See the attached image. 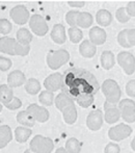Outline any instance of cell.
Instances as JSON below:
<instances>
[{"mask_svg":"<svg viewBox=\"0 0 135 153\" xmlns=\"http://www.w3.org/2000/svg\"><path fill=\"white\" fill-rule=\"evenodd\" d=\"M54 102H55V106H56V108L58 109L59 111H63L66 107H68L69 105H71L72 103H74V101L71 100V99L69 98L66 94L61 93V94L57 95L56 98L54 99Z\"/></svg>","mask_w":135,"mask_h":153,"instance_id":"4316f807","label":"cell"},{"mask_svg":"<svg viewBox=\"0 0 135 153\" xmlns=\"http://www.w3.org/2000/svg\"><path fill=\"white\" fill-rule=\"evenodd\" d=\"M10 16L15 23L23 25L29 20V12L24 5H17L10 10Z\"/></svg>","mask_w":135,"mask_h":153,"instance_id":"9c48e42d","label":"cell"},{"mask_svg":"<svg viewBox=\"0 0 135 153\" xmlns=\"http://www.w3.org/2000/svg\"><path fill=\"white\" fill-rule=\"evenodd\" d=\"M17 40L18 43L22 45H29L32 41V34L26 28H20L17 32Z\"/></svg>","mask_w":135,"mask_h":153,"instance_id":"83f0119b","label":"cell"},{"mask_svg":"<svg viewBox=\"0 0 135 153\" xmlns=\"http://www.w3.org/2000/svg\"><path fill=\"white\" fill-rule=\"evenodd\" d=\"M13 134L10 126L7 125H2L0 126V149L6 147L7 144L12 141Z\"/></svg>","mask_w":135,"mask_h":153,"instance_id":"44dd1931","label":"cell"},{"mask_svg":"<svg viewBox=\"0 0 135 153\" xmlns=\"http://www.w3.org/2000/svg\"><path fill=\"white\" fill-rule=\"evenodd\" d=\"M89 41L93 43L95 46L98 45H103L106 42L107 34L106 31L104 30L101 27L95 26L89 30Z\"/></svg>","mask_w":135,"mask_h":153,"instance_id":"5bb4252c","label":"cell"},{"mask_svg":"<svg viewBox=\"0 0 135 153\" xmlns=\"http://www.w3.org/2000/svg\"><path fill=\"white\" fill-rule=\"evenodd\" d=\"M4 106H5L6 108L10 109V111H15V109H18L22 106V101H21L18 97H14V99H13L10 103L4 105Z\"/></svg>","mask_w":135,"mask_h":153,"instance_id":"f35d334b","label":"cell"},{"mask_svg":"<svg viewBox=\"0 0 135 153\" xmlns=\"http://www.w3.org/2000/svg\"><path fill=\"white\" fill-rule=\"evenodd\" d=\"M61 90L71 100L76 101L81 96L96 95L100 90V85L89 71L80 68H71L63 74Z\"/></svg>","mask_w":135,"mask_h":153,"instance_id":"6da1fadb","label":"cell"},{"mask_svg":"<svg viewBox=\"0 0 135 153\" xmlns=\"http://www.w3.org/2000/svg\"><path fill=\"white\" fill-rule=\"evenodd\" d=\"M16 45L17 41L14 39L7 38V36L0 38V52L10 55H16V53H15Z\"/></svg>","mask_w":135,"mask_h":153,"instance_id":"2e32d148","label":"cell"},{"mask_svg":"<svg viewBox=\"0 0 135 153\" xmlns=\"http://www.w3.org/2000/svg\"><path fill=\"white\" fill-rule=\"evenodd\" d=\"M65 149L68 153H79L81 151V143L76 137H71L66 142Z\"/></svg>","mask_w":135,"mask_h":153,"instance_id":"f546056e","label":"cell"},{"mask_svg":"<svg viewBox=\"0 0 135 153\" xmlns=\"http://www.w3.org/2000/svg\"><path fill=\"white\" fill-rule=\"evenodd\" d=\"M115 17H117V21L120 23H127L128 21L130 20V17L128 15L127 10H126V7H120L119 10L115 13Z\"/></svg>","mask_w":135,"mask_h":153,"instance_id":"e575fe53","label":"cell"},{"mask_svg":"<svg viewBox=\"0 0 135 153\" xmlns=\"http://www.w3.org/2000/svg\"><path fill=\"white\" fill-rule=\"evenodd\" d=\"M24 153H33V152L31 151L30 149H28V150H25V151H24Z\"/></svg>","mask_w":135,"mask_h":153,"instance_id":"c3c4849f","label":"cell"},{"mask_svg":"<svg viewBox=\"0 0 135 153\" xmlns=\"http://www.w3.org/2000/svg\"><path fill=\"white\" fill-rule=\"evenodd\" d=\"M31 133H32V131L27 127H17L15 130V137H16V141L18 143H25L30 137Z\"/></svg>","mask_w":135,"mask_h":153,"instance_id":"484cf974","label":"cell"},{"mask_svg":"<svg viewBox=\"0 0 135 153\" xmlns=\"http://www.w3.org/2000/svg\"><path fill=\"white\" fill-rule=\"evenodd\" d=\"M51 39L56 44H63L66 42V40H67L65 26L61 24H55L53 26L52 30H51Z\"/></svg>","mask_w":135,"mask_h":153,"instance_id":"e0dca14e","label":"cell"},{"mask_svg":"<svg viewBox=\"0 0 135 153\" xmlns=\"http://www.w3.org/2000/svg\"><path fill=\"white\" fill-rule=\"evenodd\" d=\"M86 125L91 130L97 131L99 130L103 125V114L100 109H95L91 111L87 116Z\"/></svg>","mask_w":135,"mask_h":153,"instance_id":"7c38bea8","label":"cell"},{"mask_svg":"<svg viewBox=\"0 0 135 153\" xmlns=\"http://www.w3.org/2000/svg\"><path fill=\"white\" fill-rule=\"evenodd\" d=\"M26 83V77H25L24 73L22 71L15 70L12 73H10L7 76V85L8 87L12 88H17L21 87L22 85Z\"/></svg>","mask_w":135,"mask_h":153,"instance_id":"9a60e30c","label":"cell"},{"mask_svg":"<svg viewBox=\"0 0 135 153\" xmlns=\"http://www.w3.org/2000/svg\"><path fill=\"white\" fill-rule=\"evenodd\" d=\"M14 99V93L13 90L7 85H0V103L2 104H7Z\"/></svg>","mask_w":135,"mask_h":153,"instance_id":"d4e9b609","label":"cell"},{"mask_svg":"<svg viewBox=\"0 0 135 153\" xmlns=\"http://www.w3.org/2000/svg\"><path fill=\"white\" fill-rule=\"evenodd\" d=\"M30 51V46L29 45H22L20 43L17 42L16 45V49H15V53L16 55H19V56H25L27 55Z\"/></svg>","mask_w":135,"mask_h":153,"instance_id":"8d00e7d4","label":"cell"},{"mask_svg":"<svg viewBox=\"0 0 135 153\" xmlns=\"http://www.w3.org/2000/svg\"><path fill=\"white\" fill-rule=\"evenodd\" d=\"M1 111H2V105H1V103H0V113H1Z\"/></svg>","mask_w":135,"mask_h":153,"instance_id":"681fc988","label":"cell"},{"mask_svg":"<svg viewBox=\"0 0 135 153\" xmlns=\"http://www.w3.org/2000/svg\"><path fill=\"white\" fill-rule=\"evenodd\" d=\"M126 93L129 97L135 98V79H131L126 85Z\"/></svg>","mask_w":135,"mask_h":153,"instance_id":"ab89813d","label":"cell"},{"mask_svg":"<svg viewBox=\"0 0 135 153\" xmlns=\"http://www.w3.org/2000/svg\"><path fill=\"white\" fill-rule=\"evenodd\" d=\"M13 28L12 23L6 19H0V32L2 34H7L10 33Z\"/></svg>","mask_w":135,"mask_h":153,"instance_id":"74e56055","label":"cell"},{"mask_svg":"<svg viewBox=\"0 0 135 153\" xmlns=\"http://www.w3.org/2000/svg\"><path fill=\"white\" fill-rule=\"evenodd\" d=\"M117 64L127 75H132L135 71V57L128 51H122L117 54Z\"/></svg>","mask_w":135,"mask_h":153,"instance_id":"8992f818","label":"cell"},{"mask_svg":"<svg viewBox=\"0 0 135 153\" xmlns=\"http://www.w3.org/2000/svg\"><path fill=\"white\" fill-rule=\"evenodd\" d=\"M132 133V128L127 124H121L117 125V126L111 127L108 130V137L113 142H120L125 140L126 137H130Z\"/></svg>","mask_w":135,"mask_h":153,"instance_id":"52a82bcc","label":"cell"},{"mask_svg":"<svg viewBox=\"0 0 135 153\" xmlns=\"http://www.w3.org/2000/svg\"><path fill=\"white\" fill-rule=\"evenodd\" d=\"M27 111L32 116L35 121L40 123L47 122L49 120V116H50L47 108L43 106H38V104H30L27 107Z\"/></svg>","mask_w":135,"mask_h":153,"instance_id":"8fae6325","label":"cell"},{"mask_svg":"<svg viewBox=\"0 0 135 153\" xmlns=\"http://www.w3.org/2000/svg\"><path fill=\"white\" fill-rule=\"evenodd\" d=\"M128 42L132 46H135V29H128Z\"/></svg>","mask_w":135,"mask_h":153,"instance_id":"ee69618b","label":"cell"},{"mask_svg":"<svg viewBox=\"0 0 135 153\" xmlns=\"http://www.w3.org/2000/svg\"><path fill=\"white\" fill-rule=\"evenodd\" d=\"M61 113H63V120H65V122L67 123V124L72 125L76 122L78 115H77V109L74 103H72V104L69 105L68 107H66Z\"/></svg>","mask_w":135,"mask_h":153,"instance_id":"ffe728a7","label":"cell"},{"mask_svg":"<svg viewBox=\"0 0 135 153\" xmlns=\"http://www.w3.org/2000/svg\"><path fill=\"white\" fill-rule=\"evenodd\" d=\"M13 62L10 59L0 56V71H7L10 69Z\"/></svg>","mask_w":135,"mask_h":153,"instance_id":"60d3db41","label":"cell"},{"mask_svg":"<svg viewBox=\"0 0 135 153\" xmlns=\"http://www.w3.org/2000/svg\"><path fill=\"white\" fill-rule=\"evenodd\" d=\"M38 101L45 106H50L54 102V95H53L52 92L44 91L41 93L40 96H38Z\"/></svg>","mask_w":135,"mask_h":153,"instance_id":"4dcf8cb0","label":"cell"},{"mask_svg":"<svg viewBox=\"0 0 135 153\" xmlns=\"http://www.w3.org/2000/svg\"><path fill=\"white\" fill-rule=\"evenodd\" d=\"M25 90L29 95H35L41 91V83L38 79L29 78L25 83Z\"/></svg>","mask_w":135,"mask_h":153,"instance_id":"f1b7e54d","label":"cell"},{"mask_svg":"<svg viewBox=\"0 0 135 153\" xmlns=\"http://www.w3.org/2000/svg\"><path fill=\"white\" fill-rule=\"evenodd\" d=\"M79 12L76 10H70L66 15V21L71 27H76L77 26V17H78Z\"/></svg>","mask_w":135,"mask_h":153,"instance_id":"d590c367","label":"cell"},{"mask_svg":"<svg viewBox=\"0 0 135 153\" xmlns=\"http://www.w3.org/2000/svg\"><path fill=\"white\" fill-rule=\"evenodd\" d=\"M96 20L97 23L101 26H109L110 23L112 22V16H111L110 12L107 10H98L97 16H96Z\"/></svg>","mask_w":135,"mask_h":153,"instance_id":"7402d4cb","label":"cell"},{"mask_svg":"<svg viewBox=\"0 0 135 153\" xmlns=\"http://www.w3.org/2000/svg\"><path fill=\"white\" fill-rule=\"evenodd\" d=\"M78 105H80L83 108H87L94 103V96H89V95H85V96L79 97L76 100Z\"/></svg>","mask_w":135,"mask_h":153,"instance_id":"836d02e7","label":"cell"},{"mask_svg":"<svg viewBox=\"0 0 135 153\" xmlns=\"http://www.w3.org/2000/svg\"><path fill=\"white\" fill-rule=\"evenodd\" d=\"M121 117L127 123L135 122V103L131 99H123L119 103Z\"/></svg>","mask_w":135,"mask_h":153,"instance_id":"5b68a950","label":"cell"},{"mask_svg":"<svg viewBox=\"0 0 135 153\" xmlns=\"http://www.w3.org/2000/svg\"><path fill=\"white\" fill-rule=\"evenodd\" d=\"M100 61H101V66L105 70H110L115 65L114 54H113L111 51H108V50L103 51L101 57H100Z\"/></svg>","mask_w":135,"mask_h":153,"instance_id":"d6986e66","label":"cell"},{"mask_svg":"<svg viewBox=\"0 0 135 153\" xmlns=\"http://www.w3.org/2000/svg\"><path fill=\"white\" fill-rule=\"evenodd\" d=\"M17 121L20 123L21 125H23L24 127H32L35 124V120L33 119V117L28 113L27 111H23L18 113L17 115Z\"/></svg>","mask_w":135,"mask_h":153,"instance_id":"603a6c76","label":"cell"},{"mask_svg":"<svg viewBox=\"0 0 135 153\" xmlns=\"http://www.w3.org/2000/svg\"><path fill=\"white\" fill-rule=\"evenodd\" d=\"M68 4L72 7H82L84 6V1H68Z\"/></svg>","mask_w":135,"mask_h":153,"instance_id":"f6af8a7d","label":"cell"},{"mask_svg":"<svg viewBox=\"0 0 135 153\" xmlns=\"http://www.w3.org/2000/svg\"><path fill=\"white\" fill-rule=\"evenodd\" d=\"M128 29H124V30L120 31V33L117 34V42L121 45L123 48H131V45L128 42Z\"/></svg>","mask_w":135,"mask_h":153,"instance_id":"d6a6232c","label":"cell"},{"mask_svg":"<svg viewBox=\"0 0 135 153\" xmlns=\"http://www.w3.org/2000/svg\"><path fill=\"white\" fill-rule=\"evenodd\" d=\"M120 152H121V148L115 143L107 144L104 150V153H120Z\"/></svg>","mask_w":135,"mask_h":153,"instance_id":"b9f144b4","label":"cell"},{"mask_svg":"<svg viewBox=\"0 0 135 153\" xmlns=\"http://www.w3.org/2000/svg\"><path fill=\"white\" fill-rule=\"evenodd\" d=\"M70 59V53L65 49H59L49 53L47 56V64L51 70H57L67 64Z\"/></svg>","mask_w":135,"mask_h":153,"instance_id":"277c9868","label":"cell"},{"mask_svg":"<svg viewBox=\"0 0 135 153\" xmlns=\"http://www.w3.org/2000/svg\"><path fill=\"white\" fill-rule=\"evenodd\" d=\"M102 92L104 96L106 97V101L111 104L117 105V102H120L122 96V92L120 89V85L113 79H106L102 83Z\"/></svg>","mask_w":135,"mask_h":153,"instance_id":"7a4b0ae2","label":"cell"},{"mask_svg":"<svg viewBox=\"0 0 135 153\" xmlns=\"http://www.w3.org/2000/svg\"><path fill=\"white\" fill-rule=\"evenodd\" d=\"M131 148L135 151V134H134V139L132 140V142H131Z\"/></svg>","mask_w":135,"mask_h":153,"instance_id":"7dc6e473","label":"cell"},{"mask_svg":"<svg viewBox=\"0 0 135 153\" xmlns=\"http://www.w3.org/2000/svg\"><path fill=\"white\" fill-rule=\"evenodd\" d=\"M68 33H69V38H70L71 42L74 43V44L79 43L83 38L82 31H81V29L78 28V27H71L68 30Z\"/></svg>","mask_w":135,"mask_h":153,"instance_id":"1f68e13d","label":"cell"},{"mask_svg":"<svg viewBox=\"0 0 135 153\" xmlns=\"http://www.w3.org/2000/svg\"><path fill=\"white\" fill-rule=\"evenodd\" d=\"M104 109H105V114H104L105 121L108 123V124L117 123L120 120V118H121V111H120L119 107L115 104H111V103H108L107 101H105Z\"/></svg>","mask_w":135,"mask_h":153,"instance_id":"30bf717a","label":"cell"},{"mask_svg":"<svg viewBox=\"0 0 135 153\" xmlns=\"http://www.w3.org/2000/svg\"><path fill=\"white\" fill-rule=\"evenodd\" d=\"M61 79H63V75H60L59 73H53L45 79L44 87L49 92H56L61 89Z\"/></svg>","mask_w":135,"mask_h":153,"instance_id":"4fadbf2b","label":"cell"},{"mask_svg":"<svg viewBox=\"0 0 135 153\" xmlns=\"http://www.w3.org/2000/svg\"><path fill=\"white\" fill-rule=\"evenodd\" d=\"M126 10L129 17H135V1H130L126 6Z\"/></svg>","mask_w":135,"mask_h":153,"instance_id":"7bdbcfd3","label":"cell"},{"mask_svg":"<svg viewBox=\"0 0 135 153\" xmlns=\"http://www.w3.org/2000/svg\"><path fill=\"white\" fill-rule=\"evenodd\" d=\"M55 153H68V151L65 148H58V149L55 151Z\"/></svg>","mask_w":135,"mask_h":153,"instance_id":"bcb514c9","label":"cell"},{"mask_svg":"<svg viewBox=\"0 0 135 153\" xmlns=\"http://www.w3.org/2000/svg\"><path fill=\"white\" fill-rule=\"evenodd\" d=\"M29 26L34 34L38 36H44L49 31V27L46 20L41 15H32L29 20Z\"/></svg>","mask_w":135,"mask_h":153,"instance_id":"ba28073f","label":"cell"},{"mask_svg":"<svg viewBox=\"0 0 135 153\" xmlns=\"http://www.w3.org/2000/svg\"><path fill=\"white\" fill-rule=\"evenodd\" d=\"M79 52L85 59H91L97 52V47L89 40H84L79 47Z\"/></svg>","mask_w":135,"mask_h":153,"instance_id":"ac0fdd59","label":"cell"},{"mask_svg":"<svg viewBox=\"0 0 135 153\" xmlns=\"http://www.w3.org/2000/svg\"><path fill=\"white\" fill-rule=\"evenodd\" d=\"M93 16L87 12L79 13L77 17V25L81 28H89L93 24Z\"/></svg>","mask_w":135,"mask_h":153,"instance_id":"cb8c5ba5","label":"cell"},{"mask_svg":"<svg viewBox=\"0 0 135 153\" xmlns=\"http://www.w3.org/2000/svg\"><path fill=\"white\" fill-rule=\"evenodd\" d=\"M54 149V143L50 137L35 135L30 142V150L33 153H51Z\"/></svg>","mask_w":135,"mask_h":153,"instance_id":"3957f363","label":"cell"}]
</instances>
